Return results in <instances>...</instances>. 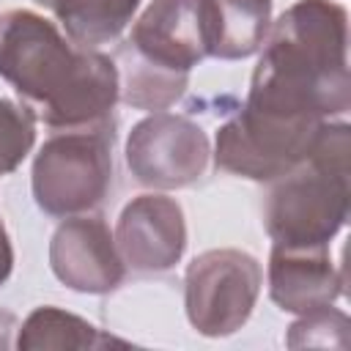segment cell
Masks as SVG:
<instances>
[{
    "label": "cell",
    "instance_id": "obj_1",
    "mask_svg": "<svg viewBox=\"0 0 351 351\" xmlns=\"http://www.w3.org/2000/svg\"><path fill=\"white\" fill-rule=\"evenodd\" d=\"M0 77L49 129L112 123L118 66L93 47L74 44L47 16L14 8L0 16Z\"/></svg>",
    "mask_w": 351,
    "mask_h": 351
},
{
    "label": "cell",
    "instance_id": "obj_2",
    "mask_svg": "<svg viewBox=\"0 0 351 351\" xmlns=\"http://www.w3.org/2000/svg\"><path fill=\"white\" fill-rule=\"evenodd\" d=\"M244 107L332 121L351 107L348 14L335 0H296L269 27Z\"/></svg>",
    "mask_w": 351,
    "mask_h": 351
},
{
    "label": "cell",
    "instance_id": "obj_3",
    "mask_svg": "<svg viewBox=\"0 0 351 351\" xmlns=\"http://www.w3.org/2000/svg\"><path fill=\"white\" fill-rule=\"evenodd\" d=\"M351 129L324 121L304 162L271 181L263 200V225L282 247H329L348 219Z\"/></svg>",
    "mask_w": 351,
    "mask_h": 351
},
{
    "label": "cell",
    "instance_id": "obj_4",
    "mask_svg": "<svg viewBox=\"0 0 351 351\" xmlns=\"http://www.w3.org/2000/svg\"><path fill=\"white\" fill-rule=\"evenodd\" d=\"M115 121L52 134L33 159V197L49 217L96 208L112 186Z\"/></svg>",
    "mask_w": 351,
    "mask_h": 351
},
{
    "label": "cell",
    "instance_id": "obj_5",
    "mask_svg": "<svg viewBox=\"0 0 351 351\" xmlns=\"http://www.w3.org/2000/svg\"><path fill=\"white\" fill-rule=\"evenodd\" d=\"M321 126L324 121L280 118L241 107L239 115L219 126L214 162L241 178L274 181L307 159Z\"/></svg>",
    "mask_w": 351,
    "mask_h": 351
},
{
    "label": "cell",
    "instance_id": "obj_6",
    "mask_svg": "<svg viewBox=\"0 0 351 351\" xmlns=\"http://www.w3.org/2000/svg\"><path fill=\"white\" fill-rule=\"evenodd\" d=\"M263 282L261 263L244 250H206L184 277L186 318L206 337H228L247 324Z\"/></svg>",
    "mask_w": 351,
    "mask_h": 351
},
{
    "label": "cell",
    "instance_id": "obj_7",
    "mask_svg": "<svg viewBox=\"0 0 351 351\" xmlns=\"http://www.w3.org/2000/svg\"><path fill=\"white\" fill-rule=\"evenodd\" d=\"M208 156V134L186 115L154 112L134 123L126 140V167L137 184L151 189L195 184L206 173Z\"/></svg>",
    "mask_w": 351,
    "mask_h": 351
},
{
    "label": "cell",
    "instance_id": "obj_8",
    "mask_svg": "<svg viewBox=\"0 0 351 351\" xmlns=\"http://www.w3.org/2000/svg\"><path fill=\"white\" fill-rule=\"evenodd\" d=\"M129 49L154 66L189 74L211 58L208 0H154L132 25Z\"/></svg>",
    "mask_w": 351,
    "mask_h": 351
},
{
    "label": "cell",
    "instance_id": "obj_9",
    "mask_svg": "<svg viewBox=\"0 0 351 351\" xmlns=\"http://www.w3.org/2000/svg\"><path fill=\"white\" fill-rule=\"evenodd\" d=\"M55 277L77 293H110L121 285L126 263L101 217H66L49 241Z\"/></svg>",
    "mask_w": 351,
    "mask_h": 351
},
{
    "label": "cell",
    "instance_id": "obj_10",
    "mask_svg": "<svg viewBox=\"0 0 351 351\" xmlns=\"http://www.w3.org/2000/svg\"><path fill=\"white\" fill-rule=\"evenodd\" d=\"M123 263L143 274L173 269L186 250L184 208L167 195H140L123 206L115 228Z\"/></svg>",
    "mask_w": 351,
    "mask_h": 351
},
{
    "label": "cell",
    "instance_id": "obj_11",
    "mask_svg": "<svg viewBox=\"0 0 351 351\" xmlns=\"http://www.w3.org/2000/svg\"><path fill=\"white\" fill-rule=\"evenodd\" d=\"M343 293V274L332 263L329 247H282L269 255V296L285 313H313Z\"/></svg>",
    "mask_w": 351,
    "mask_h": 351
},
{
    "label": "cell",
    "instance_id": "obj_12",
    "mask_svg": "<svg viewBox=\"0 0 351 351\" xmlns=\"http://www.w3.org/2000/svg\"><path fill=\"white\" fill-rule=\"evenodd\" d=\"M211 58L241 60L263 47L271 27V0H208Z\"/></svg>",
    "mask_w": 351,
    "mask_h": 351
},
{
    "label": "cell",
    "instance_id": "obj_13",
    "mask_svg": "<svg viewBox=\"0 0 351 351\" xmlns=\"http://www.w3.org/2000/svg\"><path fill=\"white\" fill-rule=\"evenodd\" d=\"M55 14L66 27V36L82 47H99L115 41L134 19L140 0H33Z\"/></svg>",
    "mask_w": 351,
    "mask_h": 351
},
{
    "label": "cell",
    "instance_id": "obj_14",
    "mask_svg": "<svg viewBox=\"0 0 351 351\" xmlns=\"http://www.w3.org/2000/svg\"><path fill=\"white\" fill-rule=\"evenodd\" d=\"M16 348L22 351H47V348H107V346H129L126 340H118L90 321L60 310V307H36L25 324L16 329Z\"/></svg>",
    "mask_w": 351,
    "mask_h": 351
},
{
    "label": "cell",
    "instance_id": "obj_15",
    "mask_svg": "<svg viewBox=\"0 0 351 351\" xmlns=\"http://www.w3.org/2000/svg\"><path fill=\"white\" fill-rule=\"evenodd\" d=\"M121 58H123V69H118V80H121L118 99L126 101L129 107L162 112L184 96L189 85V74L154 66L145 58L134 55L132 49H123Z\"/></svg>",
    "mask_w": 351,
    "mask_h": 351
},
{
    "label": "cell",
    "instance_id": "obj_16",
    "mask_svg": "<svg viewBox=\"0 0 351 351\" xmlns=\"http://www.w3.org/2000/svg\"><path fill=\"white\" fill-rule=\"evenodd\" d=\"M36 143V115L16 101L0 99V176L16 170Z\"/></svg>",
    "mask_w": 351,
    "mask_h": 351
},
{
    "label": "cell",
    "instance_id": "obj_17",
    "mask_svg": "<svg viewBox=\"0 0 351 351\" xmlns=\"http://www.w3.org/2000/svg\"><path fill=\"white\" fill-rule=\"evenodd\" d=\"M291 348H302V346H348V315L343 310H335L332 304L304 313L296 324H291L288 329V340Z\"/></svg>",
    "mask_w": 351,
    "mask_h": 351
},
{
    "label": "cell",
    "instance_id": "obj_18",
    "mask_svg": "<svg viewBox=\"0 0 351 351\" xmlns=\"http://www.w3.org/2000/svg\"><path fill=\"white\" fill-rule=\"evenodd\" d=\"M11 269H14V247H11V239H8V230L0 219V285L11 277Z\"/></svg>",
    "mask_w": 351,
    "mask_h": 351
},
{
    "label": "cell",
    "instance_id": "obj_19",
    "mask_svg": "<svg viewBox=\"0 0 351 351\" xmlns=\"http://www.w3.org/2000/svg\"><path fill=\"white\" fill-rule=\"evenodd\" d=\"M14 329H16V318H14L11 313L0 310V351H5V348L14 346V340H11Z\"/></svg>",
    "mask_w": 351,
    "mask_h": 351
}]
</instances>
